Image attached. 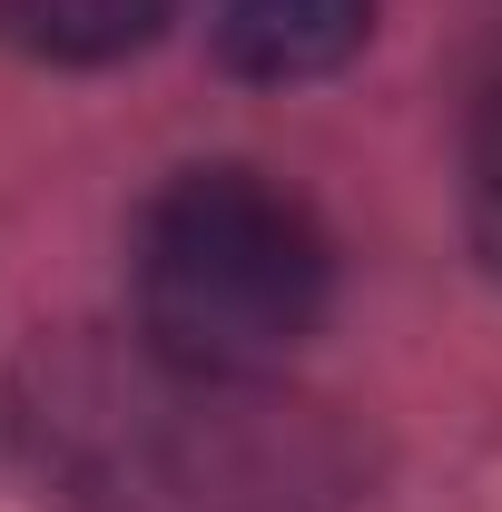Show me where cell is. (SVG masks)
<instances>
[{"label":"cell","mask_w":502,"mask_h":512,"mask_svg":"<svg viewBox=\"0 0 502 512\" xmlns=\"http://www.w3.org/2000/svg\"><path fill=\"white\" fill-rule=\"evenodd\" d=\"M30 463L99 512H335L355 503V434L266 375H207L138 345H60L20 375Z\"/></svg>","instance_id":"6da1fadb"},{"label":"cell","mask_w":502,"mask_h":512,"mask_svg":"<svg viewBox=\"0 0 502 512\" xmlns=\"http://www.w3.org/2000/svg\"><path fill=\"white\" fill-rule=\"evenodd\" d=\"M335 296V247L266 168H178L138 217V335L207 375H276Z\"/></svg>","instance_id":"7a4b0ae2"},{"label":"cell","mask_w":502,"mask_h":512,"mask_svg":"<svg viewBox=\"0 0 502 512\" xmlns=\"http://www.w3.org/2000/svg\"><path fill=\"white\" fill-rule=\"evenodd\" d=\"M207 30L237 79H325L365 50L375 0H207Z\"/></svg>","instance_id":"3957f363"},{"label":"cell","mask_w":502,"mask_h":512,"mask_svg":"<svg viewBox=\"0 0 502 512\" xmlns=\"http://www.w3.org/2000/svg\"><path fill=\"white\" fill-rule=\"evenodd\" d=\"M178 0H0V40L50 69H109L168 30Z\"/></svg>","instance_id":"277c9868"},{"label":"cell","mask_w":502,"mask_h":512,"mask_svg":"<svg viewBox=\"0 0 502 512\" xmlns=\"http://www.w3.org/2000/svg\"><path fill=\"white\" fill-rule=\"evenodd\" d=\"M463 217H473V256L502 276V89L473 119V148H463Z\"/></svg>","instance_id":"5b68a950"}]
</instances>
